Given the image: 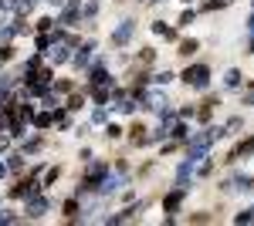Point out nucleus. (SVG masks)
<instances>
[{"label":"nucleus","mask_w":254,"mask_h":226,"mask_svg":"<svg viewBox=\"0 0 254 226\" xmlns=\"http://www.w3.org/2000/svg\"><path fill=\"white\" fill-rule=\"evenodd\" d=\"M210 64H203V61H196V64H187L183 68V75L180 81L190 88V91H210Z\"/></svg>","instance_id":"nucleus-1"},{"label":"nucleus","mask_w":254,"mask_h":226,"mask_svg":"<svg viewBox=\"0 0 254 226\" xmlns=\"http://www.w3.org/2000/svg\"><path fill=\"white\" fill-rule=\"evenodd\" d=\"M51 213V199H48V192L41 189V192H31L27 199H24V220H44Z\"/></svg>","instance_id":"nucleus-2"},{"label":"nucleus","mask_w":254,"mask_h":226,"mask_svg":"<svg viewBox=\"0 0 254 226\" xmlns=\"http://www.w3.org/2000/svg\"><path fill=\"white\" fill-rule=\"evenodd\" d=\"M132 38H136V17H122L109 41H112V47H129Z\"/></svg>","instance_id":"nucleus-3"},{"label":"nucleus","mask_w":254,"mask_h":226,"mask_svg":"<svg viewBox=\"0 0 254 226\" xmlns=\"http://www.w3.org/2000/svg\"><path fill=\"white\" fill-rule=\"evenodd\" d=\"M81 3H85V0H68V3L61 7L55 27H75V20H81Z\"/></svg>","instance_id":"nucleus-4"},{"label":"nucleus","mask_w":254,"mask_h":226,"mask_svg":"<svg viewBox=\"0 0 254 226\" xmlns=\"http://www.w3.org/2000/svg\"><path fill=\"white\" fill-rule=\"evenodd\" d=\"M187 196H190V186H173L166 196H163V213H173V216H176Z\"/></svg>","instance_id":"nucleus-5"},{"label":"nucleus","mask_w":254,"mask_h":226,"mask_svg":"<svg viewBox=\"0 0 254 226\" xmlns=\"http://www.w3.org/2000/svg\"><path fill=\"white\" fill-rule=\"evenodd\" d=\"M251 155H254V135H241V142L227 152V159H224V162H227V166H234L237 159H251Z\"/></svg>","instance_id":"nucleus-6"},{"label":"nucleus","mask_w":254,"mask_h":226,"mask_svg":"<svg viewBox=\"0 0 254 226\" xmlns=\"http://www.w3.org/2000/svg\"><path fill=\"white\" fill-rule=\"evenodd\" d=\"M71 54H75V47H68V44H51V51H48V54H44V61H48V64H51V68H61V64H68V61H71Z\"/></svg>","instance_id":"nucleus-7"},{"label":"nucleus","mask_w":254,"mask_h":226,"mask_svg":"<svg viewBox=\"0 0 254 226\" xmlns=\"http://www.w3.org/2000/svg\"><path fill=\"white\" fill-rule=\"evenodd\" d=\"M193 169H196V162H193V159H180L173 186H190V182H193Z\"/></svg>","instance_id":"nucleus-8"},{"label":"nucleus","mask_w":254,"mask_h":226,"mask_svg":"<svg viewBox=\"0 0 254 226\" xmlns=\"http://www.w3.org/2000/svg\"><path fill=\"white\" fill-rule=\"evenodd\" d=\"M129 142H132L136 149H142V145H149V129H146L142 122H132V129H129Z\"/></svg>","instance_id":"nucleus-9"},{"label":"nucleus","mask_w":254,"mask_h":226,"mask_svg":"<svg viewBox=\"0 0 254 226\" xmlns=\"http://www.w3.org/2000/svg\"><path fill=\"white\" fill-rule=\"evenodd\" d=\"M149 31H153L156 38H163V41H180V34H176V27H170L166 20H153V24H149Z\"/></svg>","instance_id":"nucleus-10"},{"label":"nucleus","mask_w":254,"mask_h":226,"mask_svg":"<svg viewBox=\"0 0 254 226\" xmlns=\"http://www.w3.org/2000/svg\"><path fill=\"white\" fill-rule=\"evenodd\" d=\"M31 125H34L38 132H48V129L55 125V112H51V108H44V112H34V118H31Z\"/></svg>","instance_id":"nucleus-11"},{"label":"nucleus","mask_w":254,"mask_h":226,"mask_svg":"<svg viewBox=\"0 0 254 226\" xmlns=\"http://www.w3.org/2000/svg\"><path fill=\"white\" fill-rule=\"evenodd\" d=\"M85 105H88V94H85V91H78V88H75V91H71L68 98H64V108H68V112H81Z\"/></svg>","instance_id":"nucleus-12"},{"label":"nucleus","mask_w":254,"mask_h":226,"mask_svg":"<svg viewBox=\"0 0 254 226\" xmlns=\"http://www.w3.org/2000/svg\"><path fill=\"white\" fill-rule=\"evenodd\" d=\"M196 51H200V41H196V38H183V41H176V54H180V57H193Z\"/></svg>","instance_id":"nucleus-13"},{"label":"nucleus","mask_w":254,"mask_h":226,"mask_svg":"<svg viewBox=\"0 0 254 226\" xmlns=\"http://www.w3.org/2000/svg\"><path fill=\"white\" fill-rule=\"evenodd\" d=\"M241 85H244V75H241L237 68H227V71H224V88H227V91H241Z\"/></svg>","instance_id":"nucleus-14"},{"label":"nucleus","mask_w":254,"mask_h":226,"mask_svg":"<svg viewBox=\"0 0 254 226\" xmlns=\"http://www.w3.org/2000/svg\"><path fill=\"white\" fill-rule=\"evenodd\" d=\"M24 166H27V155L24 152H10L7 155V169L14 172V176H24Z\"/></svg>","instance_id":"nucleus-15"},{"label":"nucleus","mask_w":254,"mask_h":226,"mask_svg":"<svg viewBox=\"0 0 254 226\" xmlns=\"http://www.w3.org/2000/svg\"><path fill=\"white\" fill-rule=\"evenodd\" d=\"M61 179V166H48V169L41 172V189H44V192H48V189L55 186V182H58Z\"/></svg>","instance_id":"nucleus-16"},{"label":"nucleus","mask_w":254,"mask_h":226,"mask_svg":"<svg viewBox=\"0 0 254 226\" xmlns=\"http://www.w3.org/2000/svg\"><path fill=\"white\" fill-rule=\"evenodd\" d=\"M224 135H244V115H231L224 122Z\"/></svg>","instance_id":"nucleus-17"},{"label":"nucleus","mask_w":254,"mask_h":226,"mask_svg":"<svg viewBox=\"0 0 254 226\" xmlns=\"http://www.w3.org/2000/svg\"><path fill=\"white\" fill-rule=\"evenodd\" d=\"M51 91L61 94V98H68V94L75 91V81H71V78H58V81H51Z\"/></svg>","instance_id":"nucleus-18"},{"label":"nucleus","mask_w":254,"mask_h":226,"mask_svg":"<svg viewBox=\"0 0 254 226\" xmlns=\"http://www.w3.org/2000/svg\"><path fill=\"white\" fill-rule=\"evenodd\" d=\"M109 112H112V105H92V125H105L109 122Z\"/></svg>","instance_id":"nucleus-19"},{"label":"nucleus","mask_w":254,"mask_h":226,"mask_svg":"<svg viewBox=\"0 0 254 226\" xmlns=\"http://www.w3.org/2000/svg\"><path fill=\"white\" fill-rule=\"evenodd\" d=\"M78 209H81L78 196H71V199H64V203H61V213H64L68 220H78Z\"/></svg>","instance_id":"nucleus-20"},{"label":"nucleus","mask_w":254,"mask_h":226,"mask_svg":"<svg viewBox=\"0 0 254 226\" xmlns=\"http://www.w3.org/2000/svg\"><path fill=\"white\" fill-rule=\"evenodd\" d=\"M102 132H105V138H109V142H119V138L126 135V129H122L119 122H105V125H102Z\"/></svg>","instance_id":"nucleus-21"},{"label":"nucleus","mask_w":254,"mask_h":226,"mask_svg":"<svg viewBox=\"0 0 254 226\" xmlns=\"http://www.w3.org/2000/svg\"><path fill=\"white\" fill-rule=\"evenodd\" d=\"M95 17H98V0H85V3H81V20L95 24Z\"/></svg>","instance_id":"nucleus-22"},{"label":"nucleus","mask_w":254,"mask_h":226,"mask_svg":"<svg viewBox=\"0 0 254 226\" xmlns=\"http://www.w3.org/2000/svg\"><path fill=\"white\" fill-rule=\"evenodd\" d=\"M153 61H156V47H139L136 68H146V64H153Z\"/></svg>","instance_id":"nucleus-23"},{"label":"nucleus","mask_w":254,"mask_h":226,"mask_svg":"<svg viewBox=\"0 0 254 226\" xmlns=\"http://www.w3.org/2000/svg\"><path fill=\"white\" fill-rule=\"evenodd\" d=\"M51 44H55L51 34H34V51H38V54H48V51H51Z\"/></svg>","instance_id":"nucleus-24"},{"label":"nucleus","mask_w":254,"mask_h":226,"mask_svg":"<svg viewBox=\"0 0 254 226\" xmlns=\"http://www.w3.org/2000/svg\"><path fill=\"white\" fill-rule=\"evenodd\" d=\"M149 81H153L156 88H166V85H173V81H176V75H173V71H166V68H163V71H156V75L149 78Z\"/></svg>","instance_id":"nucleus-25"},{"label":"nucleus","mask_w":254,"mask_h":226,"mask_svg":"<svg viewBox=\"0 0 254 226\" xmlns=\"http://www.w3.org/2000/svg\"><path fill=\"white\" fill-rule=\"evenodd\" d=\"M51 31H55V17H51V14L34 20V34H51Z\"/></svg>","instance_id":"nucleus-26"},{"label":"nucleus","mask_w":254,"mask_h":226,"mask_svg":"<svg viewBox=\"0 0 254 226\" xmlns=\"http://www.w3.org/2000/svg\"><path fill=\"white\" fill-rule=\"evenodd\" d=\"M196 20V10L193 7H187V10H180V17H176V27H190Z\"/></svg>","instance_id":"nucleus-27"},{"label":"nucleus","mask_w":254,"mask_h":226,"mask_svg":"<svg viewBox=\"0 0 254 226\" xmlns=\"http://www.w3.org/2000/svg\"><path fill=\"white\" fill-rule=\"evenodd\" d=\"M231 3H234V0H203V7H200V10H203V14H210V10H224V7H231Z\"/></svg>","instance_id":"nucleus-28"},{"label":"nucleus","mask_w":254,"mask_h":226,"mask_svg":"<svg viewBox=\"0 0 254 226\" xmlns=\"http://www.w3.org/2000/svg\"><path fill=\"white\" fill-rule=\"evenodd\" d=\"M34 7H38V0H17V3H14V14H20V17H27V14H31Z\"/></svg>","instance_id":"nucleus-29"},{"label":"nucleus","mask_w":254,"mask_h":226,"mask_svg":"<svg viewBox=\"0 0 254 226\" xmlns=\"http://www.w3.org/2000/svg\"><path fill=\"white\" fill-rule=\"evenodd\" d=\"M234 223H237V226L254 223V206H248V209H241V213H234Z\"/></svg>","instance_id":"nucleus-30"},{"label":"nucleus","mask_w":254,"mask_h":226,"mask_svg":"<svg viewBox=\"0 0 254 226\" xmlns=\"http://www.w3.org/2000/svg\"><path fill=\"white\" fill-rule=\"evenodd\" d=\"M17 57V51H14V44H0V64H10Z\"/></svg>","instance_id":"nucleus-31"},{"label":"nucleus","mask_w":254,"mask_h":226,"mask_svg":"<svg viewBox=\"0 0 254 226\" xmlns=\"http://www.w3.org/2000/svg\"><path fill=\"white\" fill-rule=\"evenodd\" d=\"M241 105H251L254 108V81H248V88H241Z\"/></svg>","instance_id":"nucleus-32"},{"label":"nucleus","mask_w":254,"mask_h":226,"mask_svg":"<svg viewBox=\"0 0 254 226\" xmlns=\"http://www.w3.org/2000/svg\"><path fill=\"white\" fill-rule=\"evenodd\" d=\"M88 132H92V122H78V125H75V135H78V138H85Z\"/></svg>","instance_id":"nucleus-33"},{"label":"nucleus","mask_w":254,"mask_h":226,"mask_svg":"<svg viewBox=\"0 0 254 226\" xmlns=\"http://www.w3.org/2000/svg\"><path fill=\"white\" fill-rule=\"evenodd\" d=\"M214 216L210 213H190V223H210Z\"/></svg>","instance_id":"nucleus-34"},{"label":"nucleus","mask_w":254,"mask_h":226,"mask_svg":"<svg viewBox=\"0 0 254 226\" xmlns=\"http://www.w3.org/2000/svg\"><path fill=\"white\" fill-rule=\"evenodd\" d=\"M176 152V142H163V145H159V155H173Z\"/></svg>","instance_id":"nucleus-35"},{"label":"nucleus","mask_w":254,"mask_h":226,"mask_svg":"<svg viewBox=\"0 0 254 226\" xmlns=\"http://www.w3.org/2000/svg\"><path fill=\"white\" fill-rule=\"evenodd\" d=\"M10 152V135H0V155Z\"/></svg>","instance_id":"nucleus-36"},{"label":"nucleus","mask_w":254,"mask_h":226,"mask_svg":"<svg viewBox=\"0 0 254 226\" xmlns=\"http://www.w3.org/2000/svg\"><path fill=\"white\" fill-rule=\"evenodd\" d=\"M78 159H81V162H88V159H95V155H92V149H88V145H85V149L78 152Z\"/></svg>","instance_id":"nucleus-37"},{"label":"nucleus","mask_w":254,"mask_h":226,"mask_svg":"<svg viewBox=\"0 0 254 226\" xmlns=\"http://www.w3.org/2000/svg\"><path fill=\"white\" fill-rule=\"evenodd\" d=\"M244 31H248V34L254 38V10H251V17H248V24H244Z\"/></svg>","instance_id":"nucleus-38"},{"label":"nucleus","mask_w":254,"mask_h":226,"mask_svg":"<svg viewBox=\"0 0 254 226\" xmlns=\"http://www.w3.org/2000/svg\"><path fill=\"white\" fill-rule=\"evenodd\" d=\"M64 3H68V0H48V7H55V10H61Z\"/></svg>","instance_id":"nucleus-39"},{"label":"nucleus","mask_w":254,"mask_h":226,"mask_svg":"<svg viewBox=\"0 0 254 226\" xmlns=\"http://www.w3.org/2000/svg\"><path fill=\"white\" fill-rule=\"evenodd\" d=\"M10 176V169H7V162H0V179H7Z\"/></svg>","instance_id":"nucleus-40"},{"label":"nucleus","mask_w":254,"mask_h":226,"mask_svg":"<svg viewBox=\"0 0 254 226\" xmlns=\"http://www.w3.org/2000/svg\"><path fill=\"white\" fill-rule=\"evenodd\" d=\"M248 54H254V38H251V41H248Z\"/></svg>","instance_id":"nucleus-41"},{"label":"nucleus","mask_w":254,"mask_h":226,"mask_svg":"<svg viewBox=\"0 0 254 226\" xmlns=\"http://www.w3.org/2000/svg\"><path fill=\"white\" fill-rule=\"evenodd\" d=\"M183 3H193V0H183Z\"/></svg>","instance_id":"nucleus-42"},{"label":"nucleus","mask_w":254,"mask_h":226,"mask_svg":"<svg viewBox=\"0 0 254 226\" xmlns=\"http://www.w3.org/2000/svg\"><path fill=\"white\" fill-rule=\"evenodd\" d=\"M0 209H3V199H0Z\"/></svg>","instance_id":"nucleus-43"},{"label":"nucleus","mask_w":254,"mask_h":226,"mask_svg":"<svg viewBox=\"0 0 254 226\" xmlns=\"http://www.w3.org/2000/svg\"><path fill=\"white\" fill-rule=\"evenodd\" d=\"M251 7H254V0H251Z\"/></svg>","instance_id":"nucleus-44"},{"label":"nucleus","mask_w":254,"mask_h":226,"mask_svg":"<svg viewBox=\"0 0 254 226\" xmlns=\"http://www.w3.org/2000/svg\"><path fill=\"white\" fill-rule=\"evenodd\" d=\"M98 3H102V0H98Z\"/></svg>","instance_id":"nucleus-45"}]
</instances>
